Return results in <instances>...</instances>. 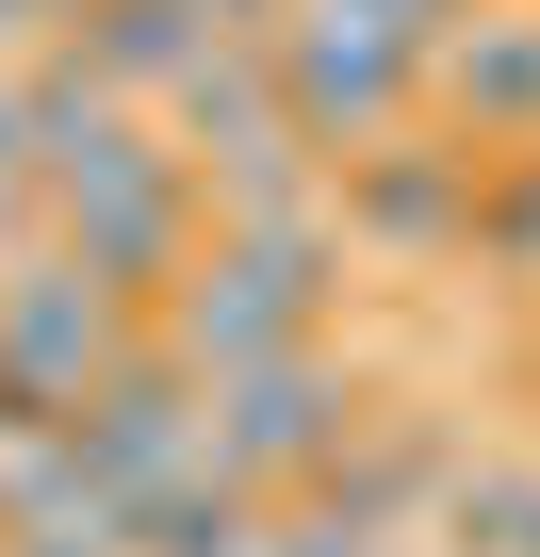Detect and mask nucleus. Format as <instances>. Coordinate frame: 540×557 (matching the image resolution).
I'll list each match as a JSON object with an SVG mask.
<instances>
[{
	"instance_id": "nucleus-4",
	"label": "nucleus",
	"mask_w": 540,
	"mask_h": 557,
	"mask_svg": "<svg viewBox=\"0 0 540 557\" xmlns=\"http://www.w3.org/2000/svg\"><path fill=\"white\" fill-rule=\"evenodd\" d=\"M475 148L442 132V115H410V132H377V148H344L328 164V230H344V262H393V278H442L459 246H475Z\"/></svg>"
},
{
	"instance_id": "nucleus-10",
	"label": "nucleus",
	"mask_w": 540,
	"mask_h": 557,
	"mask_svg": "<svg viewBox=\"0 0 540 557\" xmlns=\"http://www.w3.org/2000/svg\"><path fill=\"white\" fill-rule=\"evenodd\" d=\"M459 262H491V278H524L540 296V148H491V181H475V246Z\"/></svg>"
},
{
	"instance_id": "nucleus-5",
	"label": "nucleus",
	"mask_w": 540,
	"mask_h": 557,
	"mask_svg": "<svg viewBox=\"0 0 540 557\" xmlns=\"http://www.w3.org/2000/svg\"><path fill=\"white\" fill-rule=\"evenodd\" d=\"M66 459L131 508V492H164V475H197V377L164 361V345H115L83 394H66Z\"/></svg>"
},
{
	"instance_id": "nucleus-9",
	"label": "nucleus",
	"mask_w": 540,
	"mask_h": 557,
	"mask_svg": "<svg viewBox=\"0 0 540 557\" xmlns=\"http://www.w3.org/2000/svg\"><path fill=\"white\" fill-rule=\"evenodd\" d=\"M426 541L442 557H540V475L524 459H459L442 508H426Z\"/></svg>"
},
{
	"instance_id": "nucleus-13",
	"label": "nucleus",
	"mask_w": 540,
	"mask_h": 557,
	"mask_svg": "<svg viewBox=\"0 0 540 557\" xmlns=\"http://www.w3.org/2000/svg\"><path fill=\"white\" fill-rule=\"evenodd\" d=\"M361 17H410V34L442 50V34H459V0H361Z\"/></svg>"
},
{
	"instance_id": "nucleus-3",
	"label": "nucleus",
	"mask_w": 540,
	"mask_h": 557,
	"mask_svg": "<svg viewBox=\"0 0 540 557\" xmlns=\"http://www.w3.org/2000/svg\"><path fill=\"white\" fill-rule=\"evenodd\" d=\"M377 394L328 361V345H279V361H229V377H197V459L213 475H246V492H312L328 459H344V426H361Z\"/></svg>"
},
{
	"instance_id": "nucleus-7",
	"label": "nucleus",
	"mask_w": 540,
	"mask_h": 557,
	"mask_svg": "<svg viewBox=\"0 0 540 557\" xmlns=\"http://www.w3.org/2000/svg\"><path fill=\"white\" fill-rule=\"evenodd\" d=\"M197 50H213V0H66V66H83L99 99H131V115H148Z\"/></svg>"
},
{
	"instance_id": "nucleus-1",
	"label": "nucleus",
	"mask_w": 540,
	"mask_h": 557,
	"mask_svg": "<svg viewBox=\"0 0 540 557\" xmlns=\"http://www.w3.org/2000/svg\"><path fill=\"white\" fill-rule=\"evenodd\" d=\"M328 312H344V230L328 213H279V230H197V262L148 296V345L180 377H229V361L328 345Z\"/></svg>"
},
{
	"instance_id": "nucleus-2",
	"label": "nucleus",
	"mask_w": 540,
	"mask_h": 557,
	"mask_svg": "<svg viewBox=\"0 0 540 557\" xmlns=\"http://www.w3.org/2000/svg\"><path fill=\"white\" fill-rule=\"evenodd\" d=\"M279 115L344 164V148H377V132H410L426 115V34L410 17H361V0H279Z\"/></svg>"
},
{
	"instance_id": "nucleus-14",
	"label": "nucleus",
	"mask_w": 540,
	"mask_h": 557,
	"mask_svg": "<svg viewBox=\"0 0 540 557\" xmlns=\"http://www.w3.org/2000/svg\"><path fill=\"white\" fill-rule=\"evenodd\" d=\"M17 557H83V541H17Z\"/></svg>"
},
{
	"instance_id": "nucleus-8",
	"label": "nucleus",
	"mask_w": 540,
	"mask_h": 557,
	"mask_svg": "<svg viewBox=\"0 0 540 557\" xmlns=\"http://www.w3.org/2000/svg\"><path fill=\"white\" fill-rule=\"evenodd\" d=\"M262 508L279 492H246V475H164V492H131V557H262Z\"/></svg>"
},
{
	"instance_id": "nucleus-6",
	"label": "nucleus",
	"mask_w": 540,
	"mask_h": 557,
	"mask_svg": "<svg viewBox=\"0 0 540 557\" xmlns=\"http://www.w3.org/2000/svg\"><path fill=\"white\" fill-rule=\"evenodd\" d=\"M426 115L459 148H540V0H459V34L426 50Z\"/></svg>"
},
{
	"instance_id": "nucleus-12",
	"label": "nucleus",
	"mask_w": 540,
	"mask_h": 557,
	"mask_svg": "<svg viewBox=\"0 0 540 557\" xmlns=\"http://www.w3.org/2000/svg\"><path fill=\"white\" fill-rule=\"evenodd\" d=\"M34 50H66V0H0V66H34Z\"/></svg>"
},
{
	"instance_id": "nucleus-11",
	"label": "nucleus",
	"mask_w": 540,
	"mask_h": 557,
	"mask_svg": "<svg viewBox=\"0 0 540 557\" xmlns=\"http://www.w3.org/2000/svg\"><path fill=\"white\" fill-rule=\"evenodd\" d=\"M262 557H393L377 524H344L328 492H279V508H262Z\"/></svg>"
}]
</instances>
